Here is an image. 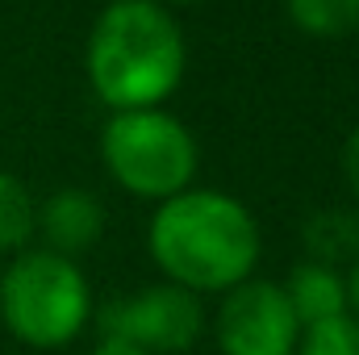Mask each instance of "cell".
Instances as JSON below:
<instances>
[{
	"mask_svg": "<svg viewBox=\"0 0 359 355\" xmlns=\"http://www.w3.org/2000/svg\"><path fill=\"white\" fill-rule=\"evenodd\" d=\"M343 176H347L351 196H355V205H359V121H355V130L347 134V147H343Z\"/></svg>",
	"mask_w": 359,
	"mask_h": 355,
	"instance_id": "7c38bea8",
	"label": "cell"
},
{
	"mask_svg": "<svg viewBox=\"0 0 359 355\" xmlns=\"http://www.w3.org/2000/svg\"><path fill=\"white\" fill-rule=\"evenodd\" d=\"M222 355H297L301 322L276 280H243L217 305L213 322Z\"/></svg>",
	"mask_w": 359,
	"mask_h": 355,
	"instance_id": "8992f818",
	"label": "cell"
},
{
	"mask_svg": "<svg viewBox=\"0 0 359 355\" xmlns=\"http://www.w3.org/2000/svg\"><path fill=\"white\" fill-rule=\"evenodd\" d=\"M92 318V288L76 260L55 251H21L0 276L4 330L38 351H59L80 339Z\"/></svg>",
	"mask_w": 359,
	"mask_h": 355,
	"instance_id": "3957f363",
	"label": "cell"
},
{
	"mask_svg": "<svg viewBox=\"0 0 359 355\" xmlns=\"http://www.w3.org/2000/svg\"><path fill=\"white\" fill-rule=\"evenodd\" d=\"M147 247L168 284H180L196 297L230 293L251 280L264 251L251 209L217 188H184L159 201Z\"/></svg>",
	"mask_w": 359,
	"mask_h": 355,
	"instance_id": "6da1fadb",
	"label": "cell"
},
{
	"mask_svg": "<svg viewBox=\"0 0 359 355\" xmlns=\"http://www.w3.org/2000/svg\"><path fill=\"white\" fill-rule=\"evenodd\" d=\"M205 335V305L180 284H151L100 309V343H126L147 355L192 351Z\"/></svg>",
	"mask_w": 359,
	"mask_h": 355,
	"instance_id": "5b68a950",
	"label": "cell"
},
{
	"mask_svg": "<svg viewBox=\"0 0 359 355\" xmlns=\"http://www.w3.org/2000/svg\"><path fill=\"white\" fill-rule=\"evenodd\" d=\"M292 25L313 38H343L359 29V0H284Z\"/></svg>",
	"mask_w": 359,
	"mask_h": 355,
	"instance_id": "30bf717a",
	"label": "cell"
},
{
	"mask_svg": "<svg viewBox=\"0 0 359 355\" xmlns=\"http://www.w3.org/2000/svg\"><path fill=\"white\" fill-rule=\"evenodd\" d=\"M38 230L46 239V251L76 260L104 234V205L84 188H59L38 205Z\"/></svg>",
	"mask_w": 359,
	"mask_h": 355,
	"instance_id": "52a82bcc",
	"label": "cell"
},
{
	"mask_svg": "<svg viewBox=\"0 0 359 355\" xmlns=\"http://www.w3.org/2000/svg\"><path fill=\"white\" fill-rule=\"evenodd\" d=\"M172 4H192V0H172Z\"/></svg>",
	"mask_w": 359,
	"mask_h": 355,
	"instance_id": "9a60e30c",
	"label": "cell"
},
{
	"mask_svg": "<svg viewBox=\"0 0 359 355\" xmlns=\"http://www.w3.org/2000/svg\"><path fill=\"white\" fill-rule=\"evenodd\" d=\"M88 355H147V351H138V347H126V343H100V347H92Z\"/></svg>",
	"mask_w": 359,
	"mask_h": 355,
	"instance_id": "5bb4252c",
	"label": "cell"
},
{
	"mask_svg": "<svg viewBox=\"0 0 359 355\" xmlns=\"http://www.w3.org/2000/svg\"><path fill=\"white\" fill-rule=\"evenodd\" d=\"M104 172L130 196L168 201L196 176V138L192 130L163 109H130L113 113L100 130Z\"/></svg>",
	"mask_w": 359,
	"mask_h": 355,
	"instance_id": "277c9868",
	"label": "cell"
},
{
	"mask_svg": "<svg viewBox=\"0 0 359 355\" xmlns=\"http://www.w3.org/2000/svg\"><path fill=\"white\" fill-rule=\"evenodd\" d=\"M301 330L305 326H318V322H330L339 314H351L347 309V280L339 276V267H330L326 260H305V264L292 267V276L280 284Z\"/></svg>",
	"mask_w": 359,
	"mask_h": 355,
	"instance_id": "ba28073f",
	"label": "cell"
},
{
	"mask_svg": "<svg viewBox=\"0 0 359 355\" xmlns=\"http://www.w3.org/2000/svg\"><path fill=\"white\" fill-rule=\"evenodd\" d=\"M88 80L113 113L159 109L184 80L188 46L159 0H113L88 38Z\"/></svg>",
	"mask_w": 359,
	"mask_h": 355,
	"instance_id": "7a4b0ae2",
	"label": "cell"
},
{
	"mask_svg": "<svg viewBox=\"0 0 359 355\" xmlns=\"http://www.w3.org/2000/svg\"><path fill=\"white\" fill-rule=\"evenodd\" d=\"M343 280H347V309L359 318V255L351 260V272H347Z\"/></svg>",
	"mask_w": 359,
	"mask_h": 355,
	"instance_id": "4fadbf2b",
	"label": "cell"
},
{
	"mask_svg": "<svg viewBox=\"0 0 359 355\" xmlns=\"http://www.w3.org/2000/svg\"><path fill=\"white\" fill-rule=\"evenodd\" d=\"M38 234V201L13 172H0V251H25Z\"/></svg>",
	"mask_w": 359,
	"mask_h": 355,
	"instance_id": "9c48e42d",
	"label": "cell"
},
{
	"mask_svg": "<svg viewBox=\"0 0 359 355\" xmlns=\"http://www.w3.org/2000/svg\"><path fill=\"white\" fill-rule=\"evenodd\" d=\"M297 355H359V318L355 314H339L330 322L305 326Z\"/></svg>",
	"mask_w": 359,
	"mask_h": 355,
	"instance_id": "8fae6325",
	"label": "cell"
}]
</instances>
